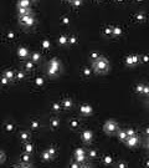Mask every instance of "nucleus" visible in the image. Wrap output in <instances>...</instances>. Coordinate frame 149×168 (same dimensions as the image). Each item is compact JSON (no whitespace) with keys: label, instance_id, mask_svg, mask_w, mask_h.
I'll return each mask as SVG.
<instances>
[{"label":"nucleus","instance_id":"nucleus-47","mask_svg":"<svg viewBox=\"0 0 149 168\" xmlns=\"http://www.w3.org/2000/svg\"><path fill=\"white\" fill-rule=\"evenodd\" d=\"M143 93H144V95H149V87H148V86H144V90H143Z\"/></svg>","mask_w":149,"mask_h":168},{"label":"nucleus","instance_id":"nucleus-18","mask_svg":"<svg viewBox=\"0 0 149 168\" xmlns=\"http://www.w3.org/2000/svg\"><path fill=\"white\" fill-rule=\"evenodd\" d=\"M145 19H147V16H145L144 13H138V14L135 15L137 23H143V21H145Z\"/></svg>","mask_w":149,"mask_h":168},{"label":"nucleus","instance_id":"nucleus-3","mask_svg":"<svg viewBox=\"0 0 149 168\" xmlns=\"http://www.w3.org/2000/svg\"><path fill=\"white\" fill-rule=\"evenodd\" d=\"M103 130H104V132L108 134H113L114 132H118V125H117L116 122L113 120H109L107 121L106 123H104V126H103Z\"/></svg>","mask_w":149,"mask_h":168},{"label":"nucleus","instance_id":"nucleus-50","mask_svg":"<svg viewBox=\"0 0 149 168\" xmlns=\"http://www.w3.org/2000/svg\"><path fill=\"white\" fill-rule=\"evenodd\" d=\"M20 168H31V167H30V164L26 163V164H23V166H20Z\"/></svg>","mask_w":149,"mask_h":168},{"label":"nucleus","instance_id":"nucleus-14","mask_svg":"<svg viewBox=\"0 0 149 168\" xmlns=\"http://www.w3.org/2000/svg\"><path fill=\"white\" fill-rule=\"evenodd\" d=\"M18 8H25V9H31V3L23 0V1H19L18 3Z\"/></svg>","mask_w":149,"mask_h":168},{"label":"nucleus","instance_id":"nucleus-2","mask_svg":"<svg viewBox=\"0 0 149 168\" xmlns=\"http://www.w3.org/2000/svg\"><path fill=\"white\" fill-rule=\"evenodd\" d=\"M19 23L25 28H31L35 25V16L33 14L26 15V16H19Z\"/></svg>","mask_w":149,"mask_h":168},{"label":"nucleus","instance_id":"nucleus-38","mask_svg":"<svg viewBox=\"0 0 149 168\" xmlns=\"http://www.w3.org/2000/svg\"><path fill=\"white\" fill-rule=\"evenodd\" d=\"M42 48H44V49H49V48H50V41L44 40V41H42Z\"/></svg>","mask_w":149,"mask_h":168},{"label":"nucleus","instance_id":"nucleus-36","mask_svg":"<svg viewBox=\"0 0 149 168\" xmlns=\"http://www.w3.org/2000/svg\"><path fill=\"white\" fill-rule=\"evenodd\" d=\"M4 162H5V153L0 149V164L4 163Z\"/></svg>","mask_w":149,"mask_h":168},{"label":"nucleus","instance_id":"nucleus-23","mask_svg":"<svg viewBox=\"0 0 149 168\" xmlns=\"http://www.w3.org/2000/svg\"><path fill=\"white\" fill-rule=\"evenodd\" d=\"M51 158H52V156L47 152V149H46V151L42 153V159H44V161H50Z\"/></svg>","mask_w":149,"mask_h":168},{"label":"nucleus","instance_id":"nucleus-31","mask_svg":"<svg viewBox=\"0 0 149 168\" xmlns=\"http://www.w3.org/2000/svg\"><path fill=\"white\" fill-rule=\"evenodd\" d=\"M25 69H26V70H33L34 69V62L33 61H28V62L25 64Z\"/></svg>","mask_w":149,"mask_h":168},{"label":"nucleus","instance_id":"nucleus-45","mask_svg":"<svg viewBox=\"0 0 149 168\" xmlns=\"http://www.w3.org/2000/svg\"><path fill=\"white\" fill-rule=\"evenodd\" d=\"M98 57H99V54H97V52L91 54V59H93V60H96V59H98Z\"/></svg>","mask_w":149,"mask_h":168},{"label":"nucleus","instance_id":"nucleus-40","mask_svg":"<svg viewBox=\"0 0 149 168\" xmlns=\"http://www.w3.org/2000/svg\"><path fill=\"white\" fill-rule=\"evenodd\" d=\"M82 72H83L84 76H89V75H91V70H89V69H87V67H84L83 70H82Z\"/></svg>","mask_w":149,"mask_h":168},{"label":"nucleus","instance_id":"nucleus-33","mask_svg":"<svg viewBox=\"0 0 149 168\" xmlns=\"http://www.w3.org/2000/svg\"><path fill=\"white\" fill-rule=\"evenodd\" d=\"M5 130L8 131V132L13 131L14 130V125H13V123H6V125H5Z\"/></svg>","mask_w":149,"mask_h":168},{"label":"nucleus","instance_id":"nucleus-9","mask_svg":"<svg viewBox=\"0 0 149 168\" xmlns=\"http://www.w3.org/2000/svg\"><path fill=\"white\" fill-rule=\"evenodd\" d=\"M139 61V56H135V55H132V56H128L126 59V64L127 65H129V66H133L135 64Z\"/></svg>","mask_w":149,"mask_h":168},{"label":"nucleus","instance_id":"nucleus-29","mask_svg":"<svg viewBox=\"0 0 149 168\" xmlns=\"http://www.w3.org/2000/svg\"><path fill=\"white\" fill-rule=\"evenodd\" d=\"M9 82H10V80H8V78H6L5 76L0 77V83H1V85H4V86H6V85H8Z\"/></svg>","mask_w":149,"mask_h":168},{"label":"nucleus","instance_id":"nucleus-26","mask_svg":"<svg viewBox=\"0 0 149 168\" xmlns=\"http://www.w3.org/2000/svg\"><path fill=\"white\" fill-rule=\"evenodd\" d=\"M58 125H60V121L57 120V118H54V120L51 121V127L52 128H57Z\"/></svg>","mask_w":149,"mask_h":168},{"label":"nucleus","instance_id":"nucleus-17","mask_svg":"<svg viewBox=\"0 0 149 168\" xmlns=\"http://www.w3.org/2000/svg\"><path fill=\"white\" fill-rule=\"evenodd\" d=\"M19 137H20L21 141H28V139L30 138V133H29L28 131H21V132L19 133Z\"/></svg>","mask_w":149,"mask_h":168},{"label":"nucleus","instance_id":"nucleus-8","mask_svg":"<svg viewBox=\"0 0 149 168\" xmlns=\"http://www.w3.org/2000/svg\"><path fill=\"white\" fill-rule=\"evenodd\" d=\"M79 112L82 113L83 116H88L92 113V107L88 105H82L79 107Z\"/></svg>","mask_w":149,"mask_h":168},{"label":"nucleus","instance_id":"nucleus-11","mask_svg":"<svg viewBox=\"0 0 149 168\" xmlns=\"http://www.w3.org/2000/svg\"><path fill=\"white\" fill-rule=\"evenodd\" d=\"M118 138L121 139L122 142H126L127 138H128V136H127V131L126 130H118Z\"/></svg>","mask_w":149,"mask_h":168},{"label":"nucleus","instance_id":"nucleus-52","mask_svg":"<svg viewBox=\"0 0 149 168\" xmlns=\"http://www.w3.org/2000/svg\"><path fill=\"white\" fill-rule=\"evenodd\" d=\"M147 148L149 149V138H148V142H147Z\"/></svg>","mask_w":149,"mask_h":168},{"label":"nucleus","instance_id":"nucleus-53","mask_svg":"<svg viewBox=\"0 0 149 168\" xmlns=\"http://www.w3.org/2000/svg\"><path fill=\"white\" fill-rule=\"evenodd\" d=\"M13 168H20V166H13Z\"/></svg>","mask_w":149,"mask_h":168},{"label":"nucleus","instance_id":"nucleus-37","mask_svg":"<svg viewBox=\"0 0 149 168\" xmlns=\"http://www.w3.org/2000/svg\"><path fill=\"white\" fill-rule=\"evenodd\" d=\"M16 77H18L19 80H23V78H25V74H24L23 71H19L18 74H16Z\"/></svg>","mask_w":149,"mask_h":168},{"label":"nucleus","instance_id":"nucleus-21","mask_svg":"<svg viewBox=\"0 0 149 168\" xmlns=\"http://www.w3.org/2000/svg\"><path fill=\"white\" fill-rule=\"evenodd\" d=\"M21 161H23V162H25V163H29V162H30V154L24 152L23 156H21Z\"/></svg>","mask_w":149,"mask_h":168},{"label":"nucleus","instance_id":"nucleus-1","mask_svg":"<svg viewBox=\"0 0 149 168\" xmlns=\"http://www.w3.org/2000/svg\"><path fill=\"white\" fill-rule=\"evenodd\" d=\"M92 66H93V69H94V71L96 72L102 74V72H107L108 71V69H109V64H108L107 59H104L103 56H99L98 59L93 60Z\"/></svg>","mask_w":149,"mask_h":168},{"label":"nucleus","instance_id":"nucleus-55","mask_svg":"<svg viewBox=\"0 0 149 168\" xmlns=\"http://www.w3.org/2000/svg\"><path fill=\"white\" fill-rule=\"evenodd\" d=\"M147 167H149V161H147Z\"/></svg>","mask_w":149,"mask_h":168},{"label":"nucleus","instance_id":"nucleus-19","mask_svg":"<svg viewBox=\"0 0 149 168\" xmlns=\"http://www.w3.org/2000/svg\"><path fill=\"white\" fill-rule=\"evenodd\" d=\"M24 151H25V153L31 154L34 152V146L31 143H26L25 146H24Z\"/></svg>","mask_w":149,"mask_h":168},{"label":"nucleus","instance_id":"nucleus-42","mask_svg":"<svg viewBox=\"0 0 149 168\" xmlns=\"http://www.w3.org/2000/svg\"><path fill=\"white\" fill-rule=\"evenodd\" d=\"M143 90H144V86H143V85H138V86H137V92L143 93Z\"/></svg>","mask_w":149,"mask_h":168},{"label":"nucleus","instance_id":"nucleus-10","mask_svg":"<svg viewBox=\"0 0 149 168\" xmlns=\"http://www.w3.org/2000/svg\"><path fill=\"white\" fill-rule=\"evenodd\" d=\"M18 14H19V16H26V15L33 14V10L25 9V8H18Z\"/></svg>","mask_w":149,"mask_h":168},{"label":"nucleus","instance_id":"nucleus-46","mask_svg":"<svg viewBox=\"0 0 149 168\" xmlns=\"http://www.w3.org/2000/svg\"><path fill=\"white\" fill-rule=\"evenodd\" d=\"M117 167H118V168H127V164L124 163V162H119Z\"/></svg>","mask_w":149,"mask_h":168},{"label":"nucleus","instance_id":"nucleus-13","mask_svg":"<svg viewBox=\"0 0 149 168\" xmlns=\"http://www.w3.org/2000/svg\"><path fill=\"white\" fill-rule=\"evenodd\" d=\"M122 34H123V29H122L121 26H113V33H112V35H113L114 38L121 36Z\"/></svg>","mask_w":149,"mask_h":168},{"label":"nucleus","instance_id":"nucleus-24","mask_svg":"<svg viewBox=\"0 0 149 168\" xmlns=\"http://www.w3.org/2000/svg\"><path fill=\"white\" fill-rule=\"evenodd\" d=\"M103 33H104V35H112V33H113V26H107V28H104Z\"/></svg>","mask_w":149,"mask_h":168},{"label":"nucleus","instance_id":"nucleus-22","mask_svg":"<svg viewBox=\"0 0 149 168\" xmlns=\"http://www.w3.org/2000/svg\"><path fill=\"white\" fill-rule=\"evenodd\" d=\"M30 126H31V128H34V130H36V128H39L40 127V122L37 120H34L30 122Z\"/></svg>","mask_w":149,"mask_h":168},{"label":"nucleus","instance_id":"nucleus-6","mask_svg":"<svg viewBox=\"0 0 149 168\" xmlns=\"http://www.w3.org/2000/svg\"><path fill=\"white\" fill-rule=\"evenodd\" d=\"M92 137H93V134L92 132L89 130H84L82 133H81V138H82V141H84V142H91L92 141Z\"/></svg>","mask_w":149,"mask_h":168},{"label":"nucleus","instance_id":"nucleus-25","mask_svg":"<svg viewBox=\"0 0 149 168\" xmlns=\"http://www.w3.org/2000/svg\"><path fill=\"white\" fill-rule=\"evenodd\" d=\"M103 163L104 164H111L112 163V157L111 156H104V157H103Z\"/></svg>","mask_w":149,"mask_h":168},{"label":"nucleus","instance_id":"nucleus-30","mask_svg":"<svg viewBox=\"0 0 149 168\" xmlns=\"http://www.w3.org/2000/svg\"><path fill=\"white\" fill-rule=\"evenodd\" d=\"M61 23H62L63 25L70 24V19H68V16H62V18H61Z\"/></svg>","mask_w":149,"mask_h":168},{"label":"nucleus","instance_id":"nucleus-5","mask_svg":"<svg viewBox=\"0 0 149 168\" xmlns=\"http://www.w3.org/2000/svg\"><path fill=\"white\" fill-rule=\"evenodd\" d=\"M126 143L128 147H137L138 146V143H139V138L137 137V136H133V137H128L126 141Z\"/></svg>","mask_w":149,"mask_h":168},{"label":"nucleus","instance_id":"nucleus-54","mask_svg":"<svg viewBox=\"0 0 149 168\" xmlns=\"http://www.w3.org/2000/svg\"><path fill=\"white\" fill-rule=\"evenodd\" d=\"M81 168H91V167H88V166H84V167H81Z\"/></svg>","mask_w":149,"mask_h":168},{"label":"nucleus","instance_id":"nucleus-34","mask_svg":"<svg viewBox=\"0 0 149 168\" xmlns=\"http://www.w3.org/2000/svg\"><path fill=\"white\" fill-rule=\"evenodd\" d=\"M70 168H81V166H79V162H77V161H73V162L70 164Z\"/></svg>","mask_w":149,"mask_h":168},{"label":"nucleus","instance_id":"nucleus-49","mask_svg":"<svg viewBox=\"0 0 149 168\" xmlns=\"http://www.w3.org/2000/svg\"><path fill=\"white\" fill-rule=\"evenodd\" d=\"M142 61H143V62H148L149 57H148V56H143V57H142Z\"/></svg>","mask_w":149,"mask_h":168},{"label":"nucleus","instance_id":"nucleus-43","mask_svg":"<svg viewBox=\"0 0 149 168\" xmlns=\"http://www.w3.org/2000/svg\"><path fill=\"white\" fill-rule=\"evenodd\" d=\"M88 156H89V157H91V158H94V157L97 156V152H96V151H89Z\"/></svg>","mask_w":149,"mask_h":168},{"label":"nucleus","instance_id":"nucleus-16","mask_svg":"<svg viewBox=\"0 0 149 168\" xmlns=\"http://www.w3.org/2000/svg\"><path fill=\"white\" fill-rule=\"evenodd\" d=\"M4 76L6 77L8 80H10V81H11V80H14V78H15V72L13 71V70H6V71L4 72Z\"/></svg>","mask_w":149,"mask_h":168},{"label":"nucleus","instance_id":"nucleus-41","mask_svg":"<svg viewBox=\"0 0 149 168\" xmlns=\"http://www.w3.org/2000/svg\"><path fill=\"white\" fill-rule=\"evenodd\" d=\"M36 85L37 86H42L44 85V80H42L41 77H37L36 78Z\"/></svg>","mask_w":149,"mask_h":168},{"label":"nucleus","instance_id":"nucleus-7","mask_svg":"<svg viewBox=\"0 0 149 168\" xmlns=\"http://www.w3.org/2000/svg\"><path fill=\"white\" fill-rule=\"evenodd\" d=\"M18 55L20 56V59H26L30 56V51H29V49L24 48V46H20L18 49Z\"/></svg>","mask_w":149,"mask_h":168},{"label":"nucleus","instance_id":"nucleus-20","mask_svg":"<svg viewBox=\"0 0 149 168\" xmlns=\"http://www.w3.org/2000/svg\"><path fill=\"white\" fill-rule=\"evenodd\" d=\"M62 106H63L65 108H67V110L71 108V107H72V100H71V98H65V100L62 101Z\"/></svg>","mask_w":149,"mask_h":168},{"label":"nucleus","instance_id":"nucleus-12","mask_svg":"<svg viewBox=\"0 0 149 168\" xmlns=\"http://www.w3.org/2000/svg\"><path fill=\"white\" fill-rule=\"evenodd\" d=\"M41 60V54L40 52H33L30 55V61H33V62H39Z\"/></svg>","mask_w":149,"mask_h":168},{"label":"nucleus","instance_id":"nucleus-48","mask_svg":"<svg viewBox=\"0 0 149 168\" xmlns=\"http://www.w3.org/2000/svg\"><path fill=\"white\" fill-rule=\"evenodd\" d=\"M8 38H9L10 40H13V39H15V34L14 33H9L8 34Z\"/></svg>","mask_w":149,"mask_h":168},{"label":"nucleus","instance_id":"nucleus-32","mask_svg":"<svg viewBox=\"0 0 149 168\" xmlns=\"http://www.w3.org/2000/svg\"><path fill=\"white\" fill-rule=\"evenodd\" d=\"M126 131H127V136H128V137H133V136H135V132H134L133 128H128V130H126Z\"/></svg>","mask_w":149,"mask_h":168},{"label":"nucleus","instance_id":"nucleus-39","mask_svg":"<svg viewBox=\"0 0 149 168\" xmlns=\"http://www.w3.org/2000/svg\"><path fill=\"white\" fill-rule=\"evenodd\" d=\"M47 152L51 154V156H55V154H56V148H55V147H50V148L47 149Z\"/></svg>","mask_w":149,"mask_h":168},{"label":"nucleus","instance_id":"nucleus-44","mask_svg":"<svg viewBox=\"0 0 149 168\" xmlns=\"http://www.w3.org/2000/svg\"><path fill=\"white\" fill-rule=\"evenodd\" d=\"M71 4L73 6H81L82 5V1H71Z\"/></svg>","mask_w":149,"mask_h":168},{"label":"nucleus","instance_id":"nucleus-4","mask_svg":"<svg viewBox=\"0 0 149 168\" xmlns=\"http://www.w3.org/2000/svg\"><path fill=\"white\" fill-rule=\"evenodd\" d=\"M74 157H76L74 161H77V162H79V163H82L84 159H86V153H84V151L82 148H78L77 151H76V153H74Z\"/></svg>","mask_w":149,"mask_h":168},{"label":"nucleus","instance_id":"nucleus-28","mask_svg":"<svg viewBox=\"0 0 149 168\" xmlns=\"http://www.w3.org/2000/svg\"><path fill=\"white\" fill-rule=\"evenodd\" d=\"M68 44L70 45H76L77 44V38L76 36H70L68 38Z\"/></svg>","mask_w":149,"mask_h":168},{"label":"nucleus","instance_id":"nucleus-15","mask_svg":"<svg viewBox=\"0 0 149 168\" xmlns=\"http://www.w3.org/2000/svg\"><path fill=\"white\" fill-rule=\"evenodd\" d=\"M57 43L60 44L61 46H65V45H67V44H68V38H67V36H65V35H61L60 38H58V40H57Z\"/></svg>","mask_w":149,"mask_h":168},{"label":"nucleus","instance_id":"nucleus-51","mask_svg":"<svg viewBox=\"0 0 149 168\" xmlns=\"http://www.w3.org/2000/svg\"><path fill=\"white\" fill-rule=\"evenodd\" d=\"M145 133L149 134V127H148V128H145Z\"/></svg>","mask_w":149,"mask_h":168},{"label":"nucleus","instance_id":"nucleus-35","mask_svg":"<svg viewBox=\"0 0 149 168\" xmlns=\"http://www.w3.org/2000/svg\"><path fill=\"white\" fill-rule=\"evenodd\" d=\"M60 107H61V105L58 103V102L52 103V110H54V111H60Z\"/></svg>","mask_w":149,"mask_h":168},{"label":"nucleus","instance_id":"nucleus-27","mask_svg":"<svg viewBox=\"0 0 149 168\" xmlns=\"http://www.w3.org/2000/svg\"><path fill=\"white\" fill-rule=\"evenodd\" d=\"M70 125H71V127H72V128H77V127L79 126V121L78 120H72L70 122Z\"/></svg>","mask_w":149,"mask_h":168}]
</instances>
